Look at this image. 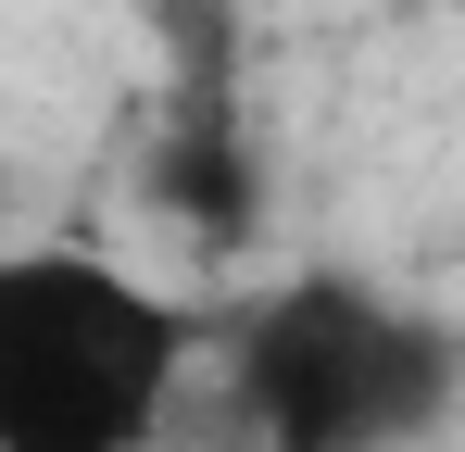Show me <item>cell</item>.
I'll list each match as a JSON object with an SVG mask.
<instances>
[{
	"instance_id": "1",
	"label": "cell",
	"mask_w": 465,
	"mask_h": 452,
	"mask_svg": "<svg viewBox=\"0 0 465 452\" xmlns=\"http://www.w3.org/2000/svg\"><path fill=\"white\" fill-rule=\"evenodd\" d=\"M227 402L252 452H428L465 402V327L378 277L302 264L227 327Z\"/></svg>"
},
{
	"instance_id": "2",
	"label": "cell",
	"mask_w": 465,
	"mask_h": 452,
	"mask_svg": "<svg viewBox=\"0 0 465 452\" xmlns=\"http://www.w3.org/2000/svg\"><path fill=\"white\" fill-rule=\"evenodd\" d=\"M202 365L189 301L88 239H0V452H152Z\"/></svg>"
},
{
	"instance_id": "3",
	"label": "cell",
	"mask_w": 465,
	"mask_h": 452,
	"mask_svg": "<svg viewBox=\"0 0 465 452\" xmlns=\"http://www.w3.org/2000/svg\"><path fill=\"white\" fill-rule=\"evenodd\" d=\"M152 214L202 226V239H252V214H264V176H252V139H239L227 88L202 75V101H176V126L152 139Z\"/></svg>"
},
{
	"instance_id": "4",
	"label": "cell",
	"mask_w": 465,
	"mask_h": 452,
	"mask_svg": "<svg viewBox=\"0 0 465 452\" xmlns=\"http://www.w3.org/2000/svg\"><path fill=\"white\" fill-rule=\"evenodd\" d=\"M0 226H13V163H0Z\"/></svg>"
},
{
	"instance_id": "5",
	"label": "cell",
	"mask_w": 465,
	"mask_h": 452,
	"mask_svg": "<svg viewBox=\"0 0 465 452\" xmlns=\"http://www.w3.org/2000/svg\"><path fill=\"white\" fill-rule=\"evenodd\" d=\"M453 25H465V0H453Z\"/></svg>"
}]
</instances>
